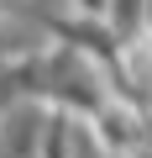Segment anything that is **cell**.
<instances>
[{
    "mask_svg": "<svg viewBox=\"0 0 152 158\" xmlns=\"http://www.w3.org/2000/svg\"><path fill=\"white\" fill-rule=\"evenodd\" d=\"M89 127H95V142H100L105 158H142V153L152 148V142H147V137H152V132H147V116H142L136 106H126V100H110Z\"/></svg>",
    "mask_w": 152,
    "mask_h": 158,
    "instance_id": "6da1fadb",
    "label": "cell"
},
{
    "mask_svg": "<svg viewBox=\"0 0 152 158\" xmlns=\"http://www.w3.org/2000/svg\"><path fill=\"white\" fill-rule=\"evenodd\" d=\"M105 27L115 32V42H121V48L142 42V37H147V0H110Z\"/></svg>",
    "mask_w": 152,
    "mask_h": 158,
    "instance_id": "7a4b0ae2",
    "label": "cell"
},
{
    "mask_svg": "<svg viewBox=\"0 0 152 158\" xmlns=\"http://www.w3.org/2000/svg\"><path fill=\"white\" fill-rule=\"evenodd\" d=\"M79 16H95V21H105V11H110V0H68Z\"/></svg>",
    "mask_w": 152,
    "mask_h": 158,
    "instance_id": "3957f363",
    "label": "cell"
}]
</instances>
